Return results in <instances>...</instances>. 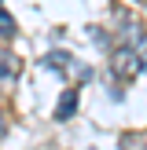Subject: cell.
I'll return each mask as SVG.
<instances>
[{
  "instance_id": "obj_1",
  "label": "cell",
  "mask_w": 147,
  "mask_h": 150,
  "mask_svg": "<svg viewBox=\"0 0 147 150\" xmlns=\"http://www.w3.org/2000/svg\"><path fill=\"white\" fill-rule=\"evenodd\" d=\"M136 66H140V59H136V51H132V48H118L114 55H110V70H114L118 77H132Z\"/></svg>"
},
{
  "instance_id": "obj_2",
  "label": "cell",
  "mask_w": 147,
  "mask_h": 150,
  "mask_svg": "<svg viewBox=\"0 0 147 150\" xmlns=\"http://www.w3.org/2000/svg\"><path fill=\"white\" fill-rule=\"evenodd\" d=\"M77 110V88H66L59 95V106H55V121H66V117Z\"/></svg>"
},
{
  "instance_id": "obj_3",
  "label": "cell",
  "mask_w": 147,
  "mask_h": 150,
  "mask_svg": "<svg viewBox=\"0 0 147 150\" xmlns=\"http://www.w3.org/2000/svg\"><path fill=\"white\" fill-rule=\"evenodd\" d=\"M121 33H125V40H129V48H140V44H143V26H140V22H132V18H125V26H121Z\"/></svg>"
},
{
  "instance_id": "obj_4",
  "label": "cell",
  "mask_w": 147,
  "mask_h": 150,
  "mask_svg": "<svg viewBox=\"0 0 147 150\" xmlns=\"http://www.w3.org/2000/svg\"><path fill=\"white\" fill-rule=\"evenodd\" d=\"M70 62H74V59L66 55V51H51V55L44 59V66H48V70H66Z\"/></svg>"
},
{
  "instance_id": "obj_5",
  "label": "cell",
  "mask_w": 147,
  "mask_h": 150,
  "mask_svg": "<svg viewBox=\"0 0 147 150\" xmlns=\"http://www.w3.org/2000/svg\"><path fill=\"white\" fill-rule=\"evenodd\" d=\"M15 73H19V62L7 59V55H0V81H11Z\"/></svg>"
},
{
  "instance_id": "obj_6",
  "label": "cell",
  "mask_w": 147,
  "mask_h": 150,
  "mask_svg": "<svg viewBox=\"0 0 147 150\" xmlns=\"http://www.w3.org/2000/svg\"><path fill=\"white\" fill-rule=\"evenodd\" d=\"M11 33H15V18L7 11H0V37H11Z\"/></svg>"
},
{
  "instance_id": "obj_7",
  "label": "cell",
  "mask_w": 147,
  "mask_h": 150,
  "mask_svg": "<svg viewBox=\"0 0 147 150\" xmlns=\"http://www.w3.org/2000/svg\"><path fill=\"white\" fill-rule=\"evenodd\" d=\"M140 70H147V51H143V55H140Z\"/></svg>"
},
{
  "instance_id": "obj_8",
  "label": "cell",
  "mask_w": 147,
  "mask_h": 150,
  "mask_svg": "<svg viewBox=\"0 0 147 150\" xmlns=\"http://www.w3.org/2000/svg\"><path fill=\"white\" fill-rule=\"evenodd\" d=\"M0 136H4V125H0Z\"/></svg>"
}]
</instances>
